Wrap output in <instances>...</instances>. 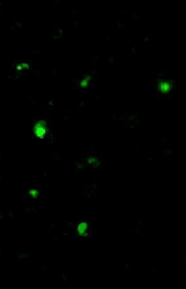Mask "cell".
Returning a JSON list of instances; mask_svg holds the SVG:
<instances>
[{
    "label": "cell",
    "mask_w": 186,
    "mask_h": 289,
    "mask_svg": "<svg viewBox=\"0 0 186 289\" xmlns=\"http://www.w3.org/2000/svg\"><path fill=\"white\" fill-rule=\"evenodd\" d=\"M88 227H89V225H88L87 223H86L85 222L80 223L78 225V233L81 235H84V236L86 235L87 234Z\"/></svg>",
    "instance_id": "cell-1"
}]
</instances>
